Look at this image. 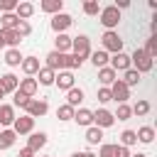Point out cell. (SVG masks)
Wrapping results in <instances>:
<instances>
[{
    "label": "cell",
    "instance_id": "1",
    "mask_svg": "<svg viewBox=\"0 0 157 157\" xmlns=\"http://www.w3.org/2000/svg\"><path fill=\"white\" fill-rule=\"evenodd\" d=\"M152 66H155V59H150L142 47H137V49L130 54V69H135L140 76L147 74V71H152Z\"/></svg>",
    "mask_w": 157,
    "mask_h": 157
},
{
    "label": "cell",
    "instance_id": "2",
    "mask_svg": "<svg viewBox=\"0 0 157 157\" xmlns=\"http://www.w3.org/2000/svg\"><path fill=\"white\" fill-rule=\"evenodd\" d=\"M101 44H103L101 49H103V52H108V54H118V52H123V39H120V34H118L115 29L103 32Z\"/></svg>",
    "mask_w": 157,
    "mask_h": 157
},
{
    "label": "cell",
    "instance_id": "3",
    "mask_svg": "<svg viewBox=\"0 0 157 157\" xmlns=\"http://www.w3.org/2000/svg\"><path fill=\"white\" fill-rule=\"evenodd\" d=\"M98 22L105 27V32L108 29H115L118 27V22H120V10H115L113 5H105V7H101V12H98Z\"/></svg>",
    "mask_w": 157,
    "mask_h": 157
},
{
    "label": "cell",
    "instance_id": "4",
    "mask_svg": "<svg viewBox=\"0 0 157 157\" xmlns=\"http://www.w3.org/2000/svg\"><path fill=\"white\" fill-rule=\"evenodd\" d=\"M71 54L86 61V59L91 56V39H88L86 34H78V37H71Z\"/></svg>",
    "mask_w": 157,
    "mask_h": 157
},
{
    "label": "cell",
    "instance_id": "5",
    "mask_svg": "<svg viewBox=\"0 0 157 157\" xmlns=\"http://www.w3.org/2000/svg\"><path fill=\"white\" fill-rule=\"evenodd\" d=\"M44 59H47V69H52L54 74L56 71H69V54H59V52L52 49Z\"/></svg>",
    "mask_w": 157,
    "mask_h": 157
},
{
    "label": "cell",
    "instance_id": "6",
    "mask_svg": "<svg viewBox=\"0 0 157 157\" xmlns=\"http://www.w3.org/2000/svg\"><path fill=\"white\" fill-rule=\"evenodd\" d=\"M71 25H74V17H71L69 12H56V15H52V29H54L56 34H64Z\"/></svg>",
    "mask_w": 157,
    "mask_h": 157
},
{
    "label": "cell",
    "instance_id": "7",
    "mask_svg": "<svg viewBox=\"0 0 157 157\" xmlns=\"http://www.w3.org/2000/svg\"><path fill=\"white\" fill-rule=\"evenodd\" d=\"M108 88H110V98H113L115 103H128V98H130V88H128L120 78H118V81H113Z\"/></svg>",
    "mask_w": 157,
    "mask_h": 157
},
{
    "label": "cell",
    "instance_id": "8",
    "mask_svg": "<svg viewBox=\"0 0 157 157\" xmlns=\"http://www.w3.org/2000/svg\"><path fill=\"white\" fill-rule=\"evenodd\" d=\"M47 110H49V103L42 98H32L29 101V105L25 108V115H29V118H42V115H47Z\"/></svg>",
    "mask_w": 157,
    "mask_h": 157
},
{
    "label": "cell",
    "instance_id": "9",
    "mask_svg": "<svg viewBox=\"0 0 157 157\" xmlns=\"http://www.w3.org/2000/svg\"><path fill=\"white\" fill-rule=\"evenodd\" d=\"M12 130H15V135H29V132H34V118H29V115L15 118Z\"/></svg>",
    "mask_w": 157,
    "mask_h": 157
},
{
    "label": "cell",
    "instance_id": "10",
    "mask_svg": "<svg viewBox=\"0 0 157 157\" xmlns=\"http://www.w3.org/2000/svg\"><path fill=\"white\" fill-rule=\"evenodd\" d=\"M108 66L118 74V71H128L130 69V54H125V52H118V54H113L110 59H108Z\"/></svg>",
    "mask_w": 157,
    "mask_h": 157
},
{
    "label": "cell",
    "instance_id": "11",
    "mask_svg": "<svg viewBox=\"0 0 157 157\" xmlns=\"http://www.w3.org/2000/svg\"><path fill=\"white\" fill-rule=\"evenodd\" d=\"M113 123H115V118H113V113H110V110L98 108V110L93 113V125H96V128H101V130H103V128H110Z\"/></svg>",
    "mask_w": 157,
    "mask_h": 157
},
{
    "label": "cell",
    "instance_id": "12",
    "mask_svg": "<svg viewBox=\"0 0 157 157\" xmlns=\"http://www.w3.org/2000/svg\"><path fill=\"white\" fill-rule=\"evenodd\" d=\"M17 86H20V78H17L15 74H10V71H7V74H2V76H0V91H2L5 96H7V93H15V91H17Z\"/></svg>",
    "mask_w": 157,
    "mask_h": 157
},
{
    "label": "cell",
    "instance_id": "13",
    "mask_svg": "<svg viewBox=\"0 0 157 157\" xmlns=\"http://www.w3.org/2000/svg\"><path fill=\"white\" fill-rule=\"evenodd\" d=\"M74 71H59L56 74V78H54V83H56V88L59 91H69V88H74Z\"/></svg>",
    "mask_w": 157,
    "mask_h": 157
},
{
    "label": "cell",
    "instance_id": "14",
    "mask_svg": "<svg viewBox=\"0 0 157 157\" xmlns=\"http://www.w3.org/2000/svg\"><path fill=\"white\" fill-rule=\"evenodd\" d=\"M37 88H39L37 78H32V76H27V78H20V86H17V91H20V93H25L27 98H34Z\"/></svg>",
    "mask_w": 157,
    "mask_h": 157
},
{
    "label": "cell",
    "instance_id": "15",
    "mask_svg": "<svg viewBox=\"0 0 157 157\" xmlns=\"http://www.w3.org/2000/svg\"><path fill=\"white\" fill-rule=\"evenodd\" d=\"M44 145H47V132H29V137H27V150H32V152L37 155Z\"/></svg>",
    "mask_w": 157,
    "mask_h": 157
},
{
    "label": "cell",
    "instance_id": "16",
    "mask_svg": "<svg viewBox=\"0 0 157 157\" xmlns=\"http://www.w3.org/2000/svg\"><path fill=\"white\" fill-rule=\"evenodd\" d=\"M74 120H76L78 125H83V128H91V125H93V110H88V108H76V110H74Z\"/></svg>",
    "mask_w": 157,
    "mask_h": 157
},
{
    "label": "cell",
    "instance_id": "17",
    "mask_svg": "<svg viewBox=\"0 0 157 157\" xmlns=\"http://www.w3.org/2000/svg\"><path fill=\"white\" fill-rule=\"evenodd\" d=\"M0 42H2V44H7L10 49H17L22 39H20V34H17L15 29H0Z\"/></svg>",
    "mask_w": 157,
    "mask_h": 157
},
{
    "label": "cell",
    "instance_id": "18",
    "mask_svg": "<svg viewBox=\"0 0 157 157\" xmlns=\"http://www.w3.org/2000/svg\"><path fill=\"white\" fill-rule=\"evenodd\" d=\"M15 108L12 105H7V103H0V125H5V128H12V123H15Z\"/></svg>",
    "mask_w": 157,
    "mask_h": 157
},
{
    "label": "cell",
    "instance_id": "19",
    "mask_svg": "<svg viewBox=\"0 0 157 157\" xmlns=\"http://www.w3.org/2000/svg\"><path fill=\"white\" fill-rule=\"evenodd\" d=\"M39 10L42 12H49V15L64 12V0H42L39 2Z\"/></svg>",
    "mask_w": 157,
    "mask_h": 157
},
{
    "label": "cell",
    "instance_id": "20",
    "mask_svg": "<svg viewBox=\"0 0 157 157\" xmlns=\"http://www.w3.org/2000/svg\"><path fill=\"white\" fill-rule=\"evenodd\" d=\"M54 52H59V54H71V37H69V34H56V39H54Z\"/></svg>",
    "mask_w": 157,
    "mask_h": 157
},
{
    "label": "cell",
    "instance_id": "21",
    "mask_svg": "<svg viewBox=\"0 0 157 157\" xmlns=\"http://www.w3.org/2000/svg\"><path fill=\"white\" fill-rule=\"evenodd\" d=\"M20 66H22L25 76H34V74L39 71V59H37V56H25Z\"/></svg>",
    "mask_w": 157,
    "mask_h": 157
},
{
    "label": "cell",
    "instance_id": "22",
    "mask_svg": "<svg viewBox=\"0 0 157 157\" xmlns=\"http://www.w3.org/2000/svg\"><path fill=\"white\" fill-rule=\"evenodd\" d=\"M135 135H137V142L150 145V142L155 140V128H152V125H142V128H137V130H135Z\"/></svg>",
    "mask_w": 157,
    "mask_h": 157
},
{
    "label": "cell",
    "instance_id": "23",
    "mask_svg": "<svg viewBox=\"0 0 157 157\" xmlns=\"http://www.w3.org/2000/svg\"><path fill=\"white\" fill-rule=\"evenodd\" d=\"M15 140H17V135H15V130H12V128L0 130V150H10V147L15 145Z\"/></svg>",
    "mask_w": 157,
    "mask_h": 157
},
{
    "label": "cell",
    "instance_id": "24",
    "mask_svg": "<svg viewBox=\"0 0 157 157\" xmlns=\"http://www.w3.org/2000/svg\"><path fill=\"white\" fill-rule=\"evenodd\" d=\"M15 15H17V20H25V22H27V20L34 15V5H32V2H17Z\"/></svg>",
    "mask_w": 157,
    "mask_h": 157
},
{
    "label": "cell",
    "instance_id": "25",
    "mask_svg": "<svg viewBox=\"0 0 157 157\" xmlns=\"http://www.w3.org/2000/svg\"><path fill=\"white\" fill-rule=\"evenodd\" d=\"M108 59H110V54H108V52H103V49H96V52H91V64H93L96 69H103V66H108Z\"/></svg>",
    "mask_w": 157,
    "mask_h": 157
},
{
    "label": "cell",
    "instance_id": "26",
    "mask_svg": "<svg viewBox=\"0 0 157 157\" xmlns=\"http://www.w3.org/2000/svg\"><path fill=\"white\" fill-rule=\"evenodd\" d=\"M98 81H101V83L108 88L113 81H118V74H115L110 66H103V69H98Z\"/></svg>",
    "mask_w": 157,
    "mask_h": 157
},
{
    "label": "cell",
    "instance_id": "27",
    "mask_svg": "<svg viewBox=\"0 0 157 157\" xmlns=\"http://www.w3.org/2000/svg\"><path fill=\"white\" fill-rule=\"evenodd\" d=\"M54 78H56V74H54L52 69L39 66V71H37V83H42V86H52V83H54Z\"/></svg>",
    "mask_w": 157,
    "mask_h": 157
},
{
    "label": "cell",
    "instance_id": "28",
    "mask_svg": "<svg viewBox=\"0 0 157 157\" xmlns=\"http://www.w3.org/2000/svg\"><path fill=\"white\" fill-rule=\"evenodd\" d=\"M81 101H83V91H81V88H76V86H74V88H69V91H66V105H71V108L76 110V105H78Z\"/></svg>",
    "mask_w": 157,
    "mask_h": 157
},
{
    "label": "cell",
    "instance_id": "29",
    "mask_svg": "<svg viewBox=\"0 0 157 157\" xmlns=\"http://www.w3.org/2000/svg\"><path fill=\"white\" fill-rule=\"evenodd\" d=\"M86 142H88V145H101V142H103V130L96 128V125L86 128Z\"/></svg>",
    "mask_w": 157,
    "mask_h": 157
},
{
    "label": "cell",
    "instance_id": "30",
    "mask_svg": "<svg viewBox=\"0 0 157 157\" xmlns=\"http://www.w3.org/2000/svg\"><path fill=\"white\" fill-rule=\"evenodd\" d=\"M22 59H25V56L20 54V49H7V52H5V64H7V66H12V69H15V66H20V64H22Z\"/></svg>",
    "mask_w": 157,
    "mask_h": 157
},
{
    "label": "cell",
    "instance_id": "31",
    "mask_svg": "<svg viewBox=\"0 0 157 157\" xmlns=\"http://www.w3.org/2000/svg\"><path fill=\"white\" fill-rule=\"evenodd\" d=\"M17 15L15 12H7V15H0V29H15L17 27Z\"/></svg>",
    "mask_w": 157,
    "mask_h": 157
},
{
    "label": "cell",
    "instance_id": "32",
    "mask_svg": "<svg viewBox=\"0 0 157 157\" xmlns=\"http://www.w3.org/2000/svg\"><path fill=\"white\" fill-rule=\"evenodd\" d=\"M118 145H123V147H128V150H130L132 145H137V135H135V130H123Z\"/></svg>",
    "mask_w": 157,
    "mask_h": 157
},
{
    "label": "cell",
    "instance_id": "33",
    "mask_svg": "<svg viewBox=\"0 0 157 157\" xmlns=\"http://www.w3.org/2000/svg\"><path fill=\"white\" fill-rule=\"evenodd\" d=\"M120 81H123L128 88H130V86H137V83H140V74H137L135 69H128V71H123V78H120Z\"/></svg>",
    "mask_w": 157,
    "mask_h": 157
},
{
    "label": "cell",
    "instance_id": "34",
    "mask_svg": "<svg viewBox=\"0 0 157 157\" xmlns=\"http://www.w3.org/2000/svg\"><path fill=\"white\" fill-rule=\"evenodd\" d=\"M29 101H32V98H27V96H25V93H20V91H15V93H12V108H22V110H25V108L29 105Z\"/></svg>",
    "mask_w": 157,
    "mask_h": 157
},
{
    "label": "cell",
    "instance_id": "35",
    "mask_svg": "<svg viewBox=\"0 0 157 157\" xmlns=\"http://www.w3.org/2000/svg\"><path fill=\"white\" fill-rule=\"evenodd\" d=\"M130 110H132V115L142 118V115H147V113H150V101H137L135 105H130Z\"/></svg>",
    "mask_w": 157,
    "mask_h": 157
},
{
    "label": "cell",
    "instance_id": "36",
    "mask_svg": "<svg viewBox=\"0 0 157 157\" xmlns=\"http://www.w3.org/2000/svg\"><path fill=\"white\" fill-rule=\"evenodd\" d=\"M56 118H59L61 123L74 120V108H71V105H66V103H64V105H59V108H56Z\"/></svg>",
    "mask_w": 157,
    "mask_h": 157
},
{
    "label": "cell",
    "instance_id": "37",
    "mask_svg": "<svg viewBox=\"0 0 157 157\" xmlns=\"http://www.w3.org/2000/svg\"><path fill=\"white\" fill-rule=\"evenodd\" d=\"M142 49H145V54H147L150 59H155V56H157V34H150V39H147V44H145Z\"/></svg>",
    "mask_w": 157,
    "mask_h": 157
},
{
    "label": "cell",
    "instance_id": "38",
    "mask_svg": "<svg viewBox=\"0 0 157 157\" xmlns=\"http://www.w3.org/2000/svg\"><path fill=\"white\" fill-rule=\"evenodd\" d=\"M130 115H132L130 105H128V103H118V110L113 113V118H118V120H130Z\"/></svg>",
    "mask_w": 157,
    "mask_h": 157
},
{
    "label": "cell",
    "instance_id": "39",
    "mask_svg": "<svg viewBox=\"0 0 157 157\" xmlns=\"http://www.w3.org/2000/svg\"><path fill=\"white\" fill-rule=\"evenodd\" d=\"M83 12H86L88 17L98 15V12H101V5H98V0H86V2H83Z\"/></svg>",
    "mask_w": 157,
    "mask_h": 157
},
{
    "label": "cell",
    "instance_id": "40",
    "mask_svg": "<svg viewBox=\"0 0 157 157\" xmlns=\"http://www.w3.org/2000/svg\"><path fill=\"white\" fill-rule=\"evenodd\" d=\"M96 157H115V145L113 142H101V150Z\"/></svg>",
    "mask_w": 157,
    "mask_h": 157
},
{
    "label": "cell",
    "instance_id": "41",
    "mask_svg": "<svg viewBox=\"0 0 157 157\" xmlns=\"http://www.w3.org/2000/svg\"><path fill=\"white\" fill-rule=\"evenodd\" d=\"M15 32L20 34V39H25V37L32 32V25H29V22H25V20H20V22H17V27H15Z\"/></svg>",
    "mask_w": 157,
    "mask_h": 157
},
{
    "label": "cell",
    "instance_id": "42",
    "mask_svg": "<svg viewBox=\"0 0 157 157\" xmlns=\"http://www.w3.org/2000/svg\"><path fill=\"white\" fill-rule=\"evenodd\" d=\"M15 7H17V0H0V12H2V15L15 12Z\"/></svg>",
    "mask_w": 157,
    "mask_h": 157
},
{
    "label": "cell",
    "instance_id": "43",
    "mask_svg": "<svg viewBox=\"0 0 157 157\" xmlns=\"http://www.w3.org/2000/svg\"><path fill=\"white\" fill-rule=\"evenodd\" d=\"M96 98H98V103H108V101H113V98H110V88L101 86V88H98V93H96Z\"/></svg>",
    "mask_w": 157,
    "mask_h": 157
},
{
    "label": "cell",
    "instance_id": "44",
    "mask_svg": "<svg viewBox=\"0 0 157 157\" xmlns=\"http://www.w3.org/2000/svg\"><path fill=\"white\" fill-rule=\"evenodd\" d=\"M130 155H132V152H130L128 147H123V145L115 142V157H130Z\"/></svg>",
    "mask_w": 157,
    "mask_h": 157
},
{
    "label": "cell",
    "instance_id": "45",
    "mask_svg": "<svg viewBox=\"0 0 157 157\" xmlns=\"http://www.w3.org/2000/svg\"><path fill=\"white\" fill-rule=\"evenodd\" d=\"M113 7H115V10H125V7H130V0H118Z\"/></svg>",
    "mask_w": 157,
    "mask_h": 157
},
{
    "label": "cell",
    "instance_id": "46",
    "mask_svg": "<svg viewBox=\"0 0 157 157\" xmlns=\"http://www.w3.org/2000/svg\"><path fill=\"white\" fill-rule=\"evenodd\" d=\"M17 157H34V152H32V150H27V147H22Z\"/></svg>",
    "mask_w": 157,
    "mask_h": 157
},
{
    "label": "cell",
    "instance_id": "47",
    "mask_svg": "<svg viewBox=\"0 0 157 157\" xmlns=\"http://www.w3.org/2000/svg\"><path fill=\"white\" fill-rule=\"evenodd\" d=\"M71 157H96V155H93V152H88V150H86V152H74V155H71Z\"/></svg>",
    "mask_w": 157,
    "mask_h": 157
},
{
    "label": "cell",
    "instance_id": "48",
    "mask_svg": "<svg viewBox=\"0 0 157 157\" xmlns=\"http://www.w3.org/2000/svg\"><path fill=\"white\" fill-rule=\"evenodd\" d=\"M150 32H152V34H157V17L150 22Z\"/></svg>",
    "mask_w": 157,
    "mask_h": 157
},
{
    "label": "cell",
    "instance_id": "49",
    "mask_svg": "<svg viewBox=\"0 0 157 157\" xmlns=\"http://www.w3.org/2000/svg\"><path fill=\"white\" fill-rule=\"evenodd\" d=\"M130 157H147L145 152H135V155H130Z\"/></svg>",
    "mask_w": 157,
    "mask_h": 157
},
{
    "label": "cell",
    "instance_id": "50",
    "mask_svg": "<svg viewBox=\"0 0 157 157\" xmlns=\"http://www.w3.org/2000/svg\"><path fill=\"white\" fill-rule=\"evenodd\" d=\"M2 98H5V93H2V91H0V101H2Z\"/></svg>",
    "mask_w": 157,
    "mask_h": 157
}]
</instances>
